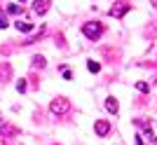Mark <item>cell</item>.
Returning <instances> with one entry per match:
<instances>
[{
    "instance_id": "cell-1",
    "label": "cell",
    "mask_w": 157,
    "mask_h": 145,
    "mask_svg": "<svg viewBox=\"0 0 157 145\" xmlns=\"http://www.w3.org/2000/svg\"><path fill=\"white\" fill-rule=\"evenodd\" d=\"M82 33H85L89 40H94V42H96V40L103 35V24H98V21H89V24H85V26H82Z\"/></svg>"
},
{
    "instance_id": "cell-2",
    "label": "cell",
    "mask_w": 157,
    "mask_h": 145,
    "mask_svg": "<svg viewBox=\"0 0 157 145\" xmlns=\"http://www.w3.org/2000/svg\"><path fill=\"white\" fill-rule=\"evenodd\" d=\"M49 110L54 112V115H66V112L71 110V103H68V99H54L52 101V106H49Z\"/></svg>"
},
{
    "instance_id": "cell-3",
    "label": "cell",
    "mask_w": 157,
    "mask_h": 145,
    "mask_svg": "<svg viewBox=\"0 0 157 145\" xmlns=\"http://www.w3.org/2000/svg\"><path fill=\"white\" fill-rule=\"evenodd\" d=\"M131 9V5H129V0H117L115 5L110 7V17H115V19H120V17H124L127 12Z\"/></svg>"
},
{
    "instance_id": "cell-4",
    "label": "cell",
    "mask_w": 157,
    "mask_h": 145,
    "mask_svg": "<svg viewBox=\"0 0 157 145\" xmlns=\"http://www.w3.org/2000/svg\"><path fill=\"white\" fill-rule=\"evenodd\" d=\"M0 136L2 138H14V136H19V129L12 126V124H2L0 126Z\"/></svg>"
},
{
    "instance_id": "cell-5",
    "label": "cell",
    "mask_w": 157,
    "mask_h": 145,
    "mask_svg": "<svg viewBox=\"0 0 157 145\" xmlns=\"http://www.w3.org/2000/svg\"><path fill=\"white\" fill-rule=\"evenodd\" d=\"M49 9V2L47 0H38V2H33V12L35 14H45Z\"/></svg>"
},
{
    "instance_id": "cell-6",
    "label": "cell",
    "mask_w": 157,
    "mask_h": 145,
    "mask_svg": "<svg viewBox=\"0 0 157 145\" xmlns=\"http://www.w3.org/2000/svg\"><path fill=\"white\" fill-rule=\"evenodd\" d=\"M94 129H96V133H98V136H105V133L110 131V124H108L105 119H98V122H96V126H94Z\"/></svg>"
},
{
    "instance_id": "cell-7",
    "label": "cell",
    "mask_w": 157,
    "mask_h": 145,
    "mask_svg": "<svg viewBox=\"0 0 157 145\" xmlns=\"http://www.w3.org/2000/svg\"><path fill=\"white\" fill-rule=\"evenodd\" d=\"M14 26H17V31H19V33H31V31H33V24H31V21H21V19H19Z\"/></svg>"
},
{
    "instance_id": "cell-8",
    "label": "cell",
    "mask_w": 157,
    "mask_h": 145,
    "mask_svg": "<svg viewBox=\"0 0 157 145\" xmlns=\"http://www.w3.org/2000/svg\"><path fill=\"white\" fill-rule=\"evenodd\" d=\"M10 75H12L10 63H2V66H0V82H7V80H10Z\"/></svg>"
},
{
    "instance_id": "cell-9",
    "label": "cell",
    "mask_w": 157,
    "mask_h": 145,
    "mask_svg": "<svg viewBox=\"0 0 157 145\" xmlns=\"http://www.w3.org/2000/svg\"><path fill=\"white\" fill-rule=\"evenodd\" d=\"M101 54H103V56H108L110 61H115V59L120 56V52L115 49V47H103V49H101Z\"/></svg>"
},
{
    "instance_id": "cell-10",
    "label": "cell",
    "mask_w": 157,
    "mask_h": 145,
    "mask_svg": "<svg viewBox=\"0 0 157 145\" xmlns=\"http://www.w3.org/2000/svg\"><path fill=\"white\" fill-rule=\"evenodd\" d=\"M105 108H108L110 112H117V110H120V103H117V99H108V101H105Z\"/></svg>"
},
{
    "instance_id": "cell-11",
    "label": "cell",
    "mask_w": 157,
    "mask_h": 145,
    "mask_svg": "<svg viewBox=\"0 0 157 145\" xmlns=\"http://www.w3.org/2000/svg\"><path fill=\"white\" fill-rule=\"evenodd\" d=\"M33 68H45V56H33Z\"/></svg>"
},
{
    "instance_id": "cell-12",
    "label": "cell",
    "mask_w": 157,
    "mask_h": 145,
    "mask_svg": "<svg viewBox=\"0 0 157 145\" xmlns=\"http://www.w3.org/2000/svg\"><path fill=\"white\" fill-rule=\"evenodd\" d=\"M87 68H89V72H98L101 70V66H98L96 61H87Z\"/></svg>"
},
{
    "instance_id": "cell-13",
    "label": "cell",
    "mask_w": 157,
    "mask_h": 145,
    "mask_svg": "<svg viewBox=\"0 0 157 145\" xmlns=\"http://www.w3.org/2000/svg\"><path fill=\"white\" fill-rule=\"evenodd\" d=\"M26 80H19V82H17V91H19V94H24V91H26Z\"/></svg>"
},
{
    "instance_id": "cell-14",
    "label": "cell",
    "mask_w": 157,
    "mask_h": 145,
    "mask_svg": "<svg viewBox=\"0 0 157 145\" xmlns=\"http://www.w3.org/2000/svg\"><path fill=\"white\" fill-rule=\"evenodd\" d=\"M0 28H7V17H5L2 9H0Z\"/></svg>"
},
{
    "instance_id": "cell-15",
    "label": "cell",
    "mask_w": 157,
    "mask_h": 145,
    "mask_svg": "<svg viewBox=\"0 0 157 145\" xmlns=\"http://www.w3.org/2000/svg\"><path fill=\"white\" fill-rule=\"evenodd\" d=\"M145 35H148V38H155V35H157V28H155V26L145 28Z\"/></svg>"
},
{
    "instance_id": "cell-16",
    "label": "cell",
    "mask_w": 157,
    "mask_h": 145,
    "mask_svg": "<svg viewBox=\"0 0 157 145\" xmlns=\"http://www.w3.org/2000/svg\"><path fill=\"white\" fill-rule=\"evenodd\" d=\"M136 89L138 91H148V82H136Z\"/></svg>"
},
{
    "instance_id": "cell-17",
    "label": "cell",
    "mask_w": 157,
    "mask_h": 145,
    "mask_svg": "<svg viewBox=\"0 0 157 145\" xmlns=\"http://www.w3.org/2000/svg\"><path fill=\"white\" fill-rule=\"evenodd\" d=\"M7 12H10V14H19L21 9H19V5H10V7H7Z\"/></svg>"
},
{
    "instance_id": "cell-18",
    "label": "cell",
    "mask_w": 157,
    "mask_h": 145,
    "mask_svg": "<svg viewBox=\"0 0 157 145\" xmlns=\"http://www.w3.org/2000/svg\"><path fill=\"white\" fill-rule=\"evenodd\" d=\"M61 72H63V80H71L73 75H71V70H68V68H61Z\"/></svg>"
},
{
    "instance_id": "cell-19",
    "label": "cell",
    "mask_w": 157,
    "mask_h": 145,
    "mask_svg": "<svg viewBox=\"0 0 157 145\" xmlns=\"http://www.w3.org/2000/svg\"><path fill=\"white\" fill-rule=\"evenodd\" d=\"M19 2H26V0H19Z\"/></svg>"
}]
</instances>
